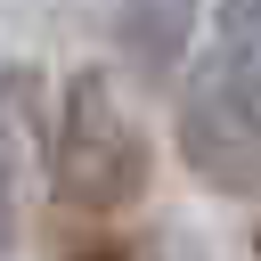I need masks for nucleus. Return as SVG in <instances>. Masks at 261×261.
Instances as JSON below:
<instances>
[{
	"instance_id": "nucleus-1",
	"label": "nucleus",
	"mask_w": 261,
	"mask_h": 261,
	"mask_svg": "<svg viewBox=\"0 0 261 261\" xmlns=\"http://www.w3.org/2000/svg\"><path fill=\"white\" fill-rule=\"evenodd\" d=\"M49 179L65 212H130L147 196V130L139 114L114 98V82L98 65H82L57 90V122H49Z\"/></svg>"
},
{
	"instance_id": "nucleus-2",
	"label": "nucleus",
	"mask_w": 261,
	"mask_h": 261,
	"mask_svg": "<svg viewBox=\"0 0 261 261\" xmlns=\"http://www.w3.org/2000/svg\"><path fill=\"white\" fill-rule=\"evenodd\" d=\"M179 163L212 196H261V82L204 49V65L179 82Z\"/></svg>"
},
{
	"instance_id": "nucleus-3",
	"label": "nucleus",
	"mask_w": 261,
	"mask_h": 261,
	"mask_svg": "<svg viewBox=\"0 0 261 261\" xmlns=\"http://www.w3.org/2000/svg\"><path fill=\"white\" fill-rule=\"evenodd\" d=\"M188 33H196V0H155V8L139 0V8L122 16V41H130V49H139V65H155V73L188 49Z\"/></svg>"
},
{
	"instance_id": "nucleus-4",
	"label": "nucleus",
	"mask_w": 261,
	"mask_h": 261,
	"mask_svg": "<svg viewBox=\"0 0 261 261\" xmlns=\"http://www.w3.org/2000/svg\"><path fill=\"white\" fill-rule=\"evenodd\" d=\"M212 57H228L237 73L261 82V0H220V16H212Z\"/></svg>"
},
{
	"instance_id": "nucleus-5",
	"label": "nucleus",
	"mask_w": 261,
	"mask_h": 261,
	"mask_svg": "<svg viewBox=\"0 0 261 261\" xmlns=\"http://www.w3.org/2000/svg\"><path fill=\"white\" fill-rule=\"evenodd\" d=\"M0 237H8V171H0Z\"/></svg>"
},
{
	"instance_id": "nucleus-6",
	"label": "nucleus",
	"mask_w": 261,
	"mask_h": 261,
	"mask_svg": "<svg viewBox=\"0 0 261 261\" xmlns=\"http://www.w3.org/2000/svg\"><path fill=\"white\" fill-rule=\"evenodd\" d=\"M82 261H114V253H82Z\"/></svg>"
}]
</instances>
